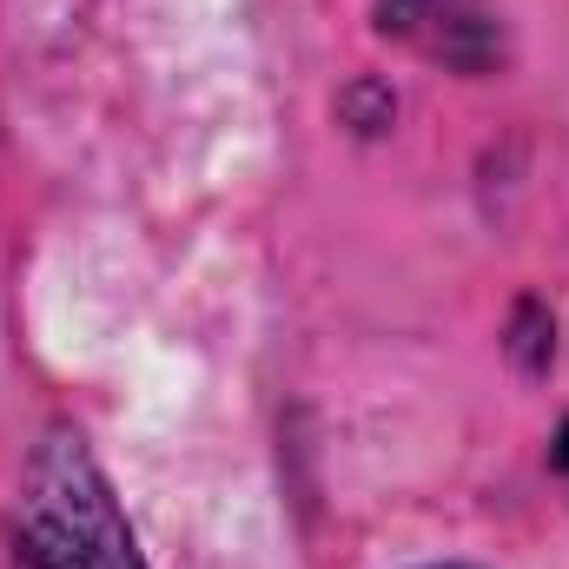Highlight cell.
<instances>
[{
	"label": "cell",
	"instance_id": "3957f363",
	"mask_svg": "<svg viewBox=\"0 0 569 569\" xmlns=\"http://www.w3.org/2000/svg\"><path fill=\"white\" fill-rule=\"evenodd\" d=\"M557 457H563V470H569V430H563V450H557Z\"/></svg>",
	"mask_w": 569,
	"mask_h": 569
},
{
	"label": "cell",
	"instance_id": "6da1fadb",
	"mask_svg": "<svg viewBox=\"0 0 569 569\" xmlns=\"http://www.w3.org/2000/svg\"><path fill=\"white\" fill-rule=\"evenodd\" d=\"M13 543L20 569H146L107 470L93 463L87 437L67 425H53L27 450Z\"/></svg>",
	"mask_w": 569,
	"mask_h": 569
},
{
	"label": "cell",
	"instance_id": "7a4b0ae2",
	"mask_svg": "<svg viewBox=\"0 0 569 569\" xmlns=\"http://www.w3.org/2000/svg\"><path fill=\"white\" fill-rule=\"evenodd\" d=\"M385 33L418 40L425 53L450 60V67H477V53H470L457 33L490 40V13H483L477 0H385Z\"/></svg>",
	"mask_w": 569,
	"mask_h": 569
}]
</instances>
